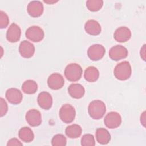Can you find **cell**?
I'll list each match as a JSON object with an SVG mask.
<instances>
[{"instance_id":"cell-1","label":"cell","mask_w":146,"mask_h":146,"mask_svg":"<svg viewBox=\"0 0 146 146\" xmlns=\"http://www.w3.org/2000/svg\"><path fill=\"white\" fill-rule=\"evenodd\" d=\"M106 111L105 103L99 100L92 101L88 105V112L90 117L95 120L103 117Z\"/></svg>"},{"instance_id":"cell-2","label":"cell","mask_w":146,"mask_h":146,"mask_svg":"<svg viewBox=\"0 0 146 146\" xmlns=\"http://www.w3.org/2000/svg\"><path fill=\"white\" fill-rule=\"evenodd\" d=\"M114 75L120 80H125L129 79L132 74V68L128 61H123L117 64L114 68Z\"/></svg>"},{"instance_id":"cell-3","label":"cell","mask_w":146,"mask_h":146,"mask_svg":"<svg viewBox=\"0 0 146 146\" xmlns=\"http://www.w3.org/2000/svg\"><path fill=\"white\" fill-rule=\"evenodd\" d=\"M83 70L81 66L77 63L68 64L64 70V75L67 80L71 82L79 80L82 75Z\"/></svg>"},{"instance_id":"cell-4","label":"cell","mask_w":146,"mask_h":146,"mask_svg":"<svg viewBox=\"0 0 146 146\" xmlns=\"http://www.w3.org/2000/svg\"><path fill=\"white\" fill-rule=\"evenodd\" d=\"M59 115L61 120L68 124L71 123L75 119L76 111L72 106L70 104H65L60 108Z\"/></svg>"},{"instance_id":"cell-5","label":"cell","mask_w":146,"mask_h":146,"mask_svg":"<svg viewBox=\"0 0 146 146\" xmlns=\"http://www.w3.org/2000/svg\"><path fill=\"white\" fill-rule=\"evenodd\" d=\"M26 37L34 42L41 41L44 36L43 29L38 26H33L29 27L25 33Z\"/></svg>"},{"instance_id":"cell-6","label":"cell","mask_w":146,"mask_h":146,"mask_svg":"<svg viewBox=\"0 0 146 146\" xmlns=\"http://www.w3.org/2000/svg\"><path fill=\"white\" fill-rule=\"evenodd\" d=\"M104 123L108 128L113 129L117 128L121 123V117L116 112H110L105 116Z\"/></svg>"},{"instance_id":"cell-7","label":"cell","mask_w":146,"mask_h":146,"mask_svg":"<svg viewBox=\"0 0 146 146\" xmlns=\"http://www.w3.org/2000/svg\"><path fill=\"white\" fill-rule=\"evenodd\" d=\"M105 52V48L102 45L95 44L88 48L87 50V55L91 60L97 61L101 59L104 56Z\"/></svg>"},{"instance_id":"cell-8","label":"cell","mask_w":146,"mask_h":146,"mask_svg":"<svg viewBox=\"0 0 146 146\" xmlns=\"http://www.w3.org/2000/svg\"><path fill=\"white\" fill-rule=\"evenodd\" d=\"M127 49L121 45H116L112 47L109 51L110 58L115 61L125 58L128 55Z\"/></svg>"},{"instance_id":"cell-9","label":"cell","mask_w":146,"mask_h":146,"mask_svg":"<svg viewBox=\"0 0 146 146\" xmlns=\"http://www.w3.org/2000/svg\"><path fill=\"white\" fill-rule=\"evenodd\" d=\"M26 121L31 127L39 126L42 123L40 112L35 109L29 110L25 116Z\"/></svg>"},{"instance_id":"cell-10","label":"cell","mask_w":146,"mask_h":146,"mask_svg":"<svg viewBox=\"0 0 146 146\" xmlns=\"http://www.w3.org/2000/svg\"><path fill=\"white\" fill-rule=\"evenodd\" d=\"M64 84V80L62 75L59 73H53L50 75L47 79L48 87L52 90H59Z\"/></svg>"},{"instance_id":"cell-11","label":"cell","mask_w":146,"mask_h":146,"mask_svg":"<svg viewBox=\"0 0 146 146\" xmlns=\"http://www.w3.org/2000/svg\"><path fill=\"white\" fill-rule=\"evenodd\" d=\"M28 14L33 17H39L43 12V3L39 1H33L29 2L27 7Z\"/></svg>"},{"instance_id":"cell-12","label":"cell","mask_w":146,"mask_h":146,"mask_svg":"<svg viewBox=\"0 0 146 146\" xmlns=\"http://www.w3.org/2000/svg\"><path fill=\"white\" fill-rule=\"evenodd\" d=\"M21 30L19 26L15 23L10 25L6 32V39L11 43L18 42L21 37Z\"/></svg>"},{"instance_id":"cell-13","label":"cell","mask_w":146,"mask_h":146,"mask_svg":"<svg viewBox=\"0 0 146 146\" xmlns=\"http://www.w3.org/2000/svg\"><path fill=\"white\" fill-rule=\"evenodd\" d=\"M19 52L23 58H30L35 52V47L31 42L25 40L19 44Z\"/></svg>"},{"instance_id":"cell-14","label":"cell","mask_w":146,"mask_h":146,"mask_svg":"<svg viewBox=\"0 0 146 146\" xmlns=\"http://www.w3.org/2000/svg\"><path fill=\"white\" fill-rule=\"evenodd\" d=\"M113 37L118 42H125L131 38V31L128 27L125 26H121L115 30Z\"/></svg>"},{"instance_id":"cell-15","label":"cell","mask_w":146,"mask_h":146,"mask_svg":"<svg viewBox=\"0 0 146 146\" xmlns=\"http://www.w3.org/2000/svg\"><path fill=\"white\" fill-rule=\"evenodd\" d=\"M38 103L40 107L45 110L50 109L52 104V98L51 94L46 91H43L38 96Z\"/></svg>"},{"instance_id":"cell-16","label":"cell","mask_w":146,"mask_h":146,"mask_svg":"<svg viewBox=\"0 0 146 146\" xmlns=\"http://www.w3.org/2000/svg\"><path fill=\"white\" fill-rule=\"evenodd\" d=\"M6 98L8 102L13 104H18L22 102V94L17 88H11L8 89L5 94Z\"/></svg>"},{"instance_id":"cell-17","label":"cell","mask_w":146,"mask_h":146,"mask_svg":"<svg viewBox=\"0 0 146 146\" xmlns=\"http://www.w3.org/2000/svg\"><path fill=\"white\" fill-rule=\"evenodd\" d=\"M84 29L87 33L91 35H98L101 32V26L98 21L90 19L86 22Z\"/></svg>"},{"instance_id":"cell-18","label":"cell","mask_w":146,"mask_h":146,"mask_svg":"<svg viewBox=\"0 0 146 146\" xmlns=\"http://www.w3.org/2000/svg\"><path fill=\"white\" fill-rule=\"evenodd\" d=\"M68 91L72 98L75 99H80L84 95L85 89L80 84L73 83L68 87Z\"/></svg>"},{"instance_id":"cell-19","label":"cell","mask_w":146,"mask_h":146,"mask_svg":"<svg viewBox=\"0 0 146 146\" xmlns=\"http://www.w3.org/2000/svg\"><path fill=\"white\" fill-rule=\"evenodd\" d=\"M96 141L100 144H107L111 140V135L105 128H99L95 132Z\"/></svg>"},{"instance_id":"cell-20","label":"cell","mask_w":146,"mask_h":146,"mask_svg":"<svg viewBox=\"0 0 146 146\" xmlns=\"http://www.w3.org/2000/svg\"><path fill=\"white\" fill-rule=\"evenodd\" d=\"M82 129L81 127L78 124H72L67 127L65 130L66 135L71 139H76L81 135Z\"/></svg>"},{"instance_id":"cell-21","label":"cell","mask_w":146,"mask_h":146,"mask_svg":"<svg viewBox=\"0 0 146 146\" xmlns=\"http://www.w3.org/2000/svg\"><path fill=\"white\" fill-rule=\"evenodd\" d=\"M84 76L87 81L89 82H94L96 81L99 78V72L96 67L90 66L86 69Z\"/></svg>"},{"instance_id":"cell-22","label":"cell","mask_w":146,"mask_h":146,"mask_svg":"<svg viewBox=\"0 0 146 146\" xmlns=\"http://www.w3.org/2000/svg\"><path fill=\"white\" fill-rule=\"evenodd\" d=\"M18 136L22 141L26 143H30L32 141L34 137L32 130L27 127H22L19 129Z\"/></svg>"},{"instance_id":"cell-23","label":"cell","mask_w":146,"mask_h":146,"mask_svg":"<svg viewBox=\"0 0 146 146\" xmlns=\"http://www.w3.org/2000/svg\"><path fill=\"white\" fill-rule=\"evenodd\" d=\"M22 90L26 94H33L38 90V84L34 80H27L22 84Z\"/></svg>"},{"instance_id":"cell-24","label":"cell","mask_w":146,"mask_h":146,"mask_svg":"<svg viewBox=\"0 0 146 146\" xmlns=\"http://www.w3.org/2000/svg\"><path fill=\"white\" fill-rule=\"evenodd\" d=\"M103 1L102 0H88L86 2L87 8L91 11H99L103 6Z\"/></svg>"},{"instance_id":"cell-25","label":"cell","mask_w":146,"mask_h":146,"mask_svg":"<svg viewBox=\"0 0 146 146\" xmlns=\"http://www.w3.org/2000/svg\"><path fill=\"white\" fill-rule=\"evenodd\" d=\"M66 138L62 134L55 135L51 140V144L54 146H64L66 145Z\"/></svg>"},{"instance_id":"cell-26","label":"cell","mask_w":146,"mask_h":146,"mask_svg":"<svg viewBox=\"0 0 146 146\" xmlns=\"http://www.w3.org/2000/svg\"><path fill=\"white\" fill-rule=\"evenodd\" d=\"M81 144L83 146H94L95 141L94 137L91 134H86L81 139Z\"/></svg>"},{"instance_id":"cell-27","label":"cell","mask_w":146,"mask_h":146,"mask_svg":"<svg viewBox=\"0 0 146 146\" xmlns=\"http://www.w3.org/2000/svg\"><path fill=\"white\" fill-rule=\"evenodd\" d=\"M9 23L8 15L2 10L0 11V27L1 29L6 28Z\"/></svg>"},{"instance_id":"cell-28","label":"cell","mask_w":146,"mask_h":146,"mask_svg":"<svg viewBox=\"0 0 146 146\" xmlns=\"http://www.w3.org/2000/svg\"><path fill=\"white\" fill-rule=\"evenodd\" d=\"M0 116L1 117L3 116L6 115L8 111V106L6 102L2 98L0 99Z\"/></svg>"},{"instance_id":"cell-29","label":"cell","mask_w":146,"mask_h":146,"mask_svg":"<svg viewBox=\"0 0 146 146\" xmlns=\"http://www.w3.org/2000/svg\"><path fill=\"white\" fill-rule=\"evenodd\" d=\"M7 146H10V145H22V143H21L16 138H12L10 139L7 143Z\"/></svg>"},{"instance_id":"cell-30","label":"cell","mask_w":146,"mask_h":146,"mask_svg":"<svg viewBox=\"0 0 146 146\" xmlns=\"http://www.w3.org/2000/svg\"><path fill=\"white\" fill-rule=\"evenodd\" d=\"M140 56L143 60H145V44H144L143 47L141 48L140 52Z\"/></svg>"},{"instance_id":"cell-31","label":"cell","mask_w":146,"mask_h":146,"mask_svg":"<svg viewBox=\"0 0 146 146\" xmlns=\"http://www.w3.org/2000/svg\"><path fill=\"white\" fill-rule=\"evenodd\" d=\"M140 121L144 127L145 124V112L144 111L140 116Z\"/></svg>"},{"instance_id":"cell-32","label":"cell","mask_w":146,"mask_h":146,"mask_svg":"<svg viewBox=\"0 0 146 146\" xmlns=\"http://www.w3.org/2000/svg\"><path fill=\"white\" fill-rule=\"evenodd\" d=\"M44 2H46V3H50V4H52V3H55V2H57L58 1H44Z\"/></svg>"}]
</instances>
